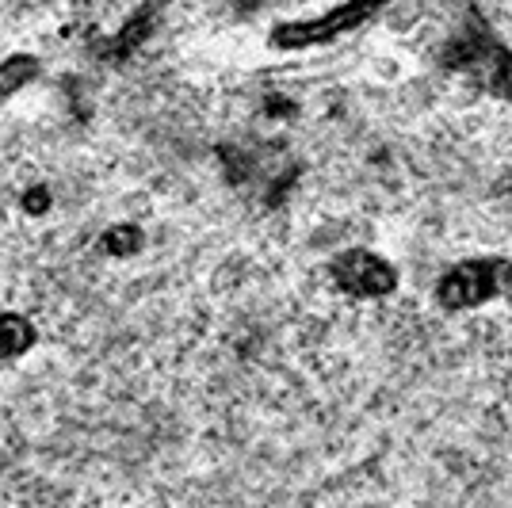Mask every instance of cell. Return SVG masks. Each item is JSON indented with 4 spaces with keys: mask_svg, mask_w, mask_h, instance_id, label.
I'll list each match as a JSON object with an SVG mask.
<instances>
[{
    "mask_svg": "<svg viewBox=\"0 0 512 508\" xmlns=\"http://www.w3.org/2000/svg\"><path fill=\"white\" fill-rule=\"evenodd\" d=\"M512 295V256H478V260H459L436 283V302L463 314L474 306H486L493 298Z\"/></svg>",
    "mask_w": 512,
    "mask_h": 508,
    "instance_id": "6da1fadb",
    "label": "cell"
},
{
    "mask_svg": "<svg viewBox=\"0 0 512 508\" xmlns=\"http://www.w3.org/2000/svg\"><path fill=\"white\" fill-rule=\"evenodd\" d=\"M386 4H390V0H341V4L325 8L318 16L279 23L276 31H272V46H276V50H287V54H295V50H314V46H329V43H337V39H344V35H352V31L363 27L371 16H379Z\"/></svg>",
    "mask_w": 512,
    "mask_h": 508,
    "instance_id": "7a4b0ae2",
    "label": "cell"
},
{
    "mask_svg": "<svg viewBox=\"0 0 512 508\" xmlns=\"http://www.w3.org/2000/svg\"><path fill=\"white\" fill-rule=\"evenodd\" d=\"M329 272H333V283L352 298H386L398 287L394 264L383 260L379 253H371V249H348L333 260Z\"/></svg>",
    "mask_w": 512,
    "mask_h": 508,
    "instance_id": "3957f363",
    "label": "cell"
},
{
    "mask_svg": "<svg viewBox=\"0 0 512 508\" xmlns=\"http://www.w3.org/2000/svg\"><path fill=\"white\" fill-rule=\"evenodd\" d=\"M39 344V329L35 321L12 314V310H0V363H16L27 352H35Z\"/></svg>",
    "mask_w": 512,
    "mask_h": 508,
    "instance_id": "277c9868",
    "label": "cell"
},
{
    "mask_svg": "<svg viewBox=\"0 0 512 508\" xmlns=\"http://www.w3.org/2000/svg\"><path fill=\"white\" fill-rule=\"evenodd\" d=\"M39 58L35 54H8L4 62H0V107L8 104L16 92L31 85V81H39Z\"/></svg>",
    "mask_w": 512,
    "mask_h": 508,
    "instance_id": "5b68a950",
    "label": "cell"
},
{
    "mask_svg": "<svg viewBox=\"0 0 512 508\" xmlns=\"http://www.w3.org/2000/svg\"><path fill=\"white\" fill-rule=\"evenodd\" d=\"M150 31H153V16H150V12H134V16H130V20L119 27V35L107 43V58H115V62H119V58H130L138 46L150 39Z\"/></svg>",
    "mask_w": 512,
    "mask_h": 508,
    "instance_id": "8992f818",
    "label": "cell"
},
{
    "mask_svg": "<svg viewBox=\"0 0 512 508\" xmlns=\"http://www.w3.org/2000/svg\"><path fill=\"white\" fill-rule=\"evenodd\" d=\"M100 249H104L107 256H115V260H127V256H134L142 249V230L130 226V222L111 226V230H104V237H100Z\"/></svg>",
    "mask_w": 512,
    "mask_h": 508,
    "instance_id": "52a82bcc",
    "label": "cell"
},
{
    "mask_svg": "<svg viewBox=\"0 0 512 508\" xmlns=\"http://www.w3.org/2000/svg\"><path fill=\"white\" fill-rule=\"evenodd\" d=\"M46 207H50V191H46V188H31L27 195H23V211L43 214Z\"/></svg>",
    "mask_w": 512,
    "mask_h": 508,
    "instance_id": "ba28073f",
    "label": "cell"
}]
</instances>
